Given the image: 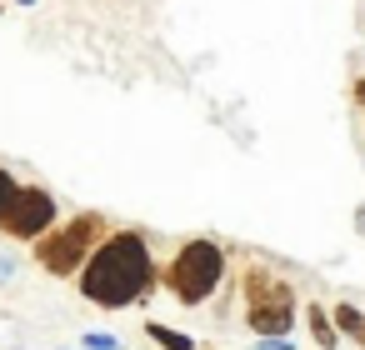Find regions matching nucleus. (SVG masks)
Masks as SVG:
<instances>
[{"label":"nucleus","mask_w":365,"mask_h":350,"mask_svg":"<svg viewBox=\"0 0 365 350\" xmlns=\"http://www.w3.org/2000/svg\"><path fill=\"white\" fill-rule=\"evenodd\" d=\"M155 275L160 270H155L150 240L140 230H106V240L96 245V255L86 260V270L76 280L96 310H125V305L150 295Z\"/></svg>","instance_id":"f257e3e1"},{"label":"nucleus","mask_w":365,"mask_h":350,"mask_svg":"<svg viewBox=\"0 0 365 350\" xmlns=\"http://www.w3.org/2000/svg\"><path fill=\"white\" fill-rule=\"evenodd\" d=\"M240 285H245V325H250L255 340L295 330V285L280 270H270L265 260H255V265H245Z\"/></svg>","instance_id":"f03ea898"},{"label":"nucleus","mask_w":365,"mask_h":350,"mask_svg":"<svg viewBox=\"0 0 365 350\" xmlns=\"http://www.w3.org/2000/svg\"><path fill=\"white\" fill-rule=\"evenodd\" d=\"M106 215H96V210H81V215H71V220H56L41 240H36V265L41 270H51V275H81L86 270V260L96 255V245L106 240Z\"/></svg>","instance_id":"7ed1b4c3"},{"label":"nucleus","mask_w":365,"mask_h":350,"mask_svg":"<svg viewBox=\"0 0 365 350\" xmlns=\"http://www.w3.org/2000/svg\"><path fill=\"white\" fill-rule=\"evenodd\" d=\"M225 285V245L220 240H205V235H195V240H185L180 250H175V260L165 265V290L180 300V305H205L215 290Z\"/></svg>","instance_id":"20e7f679"},{"label":"nucleus","mask_w":365,"mask_h":350,"mask_svg":"<svg viewBox=\"0 0 365 350\" xmlns=\"http://www.w3.org/2000/svg\"><path fill=\"white\" fill-rule=\"evenodd\" d=\"M56 220H61L56 195L46 185H21L16 200L6 205V215H0V235H11V240H41Z\"/></svg>","instance_id":"39448f33"},{"label":"nucleus","mask_w":365,"mask_h":350,"mask_svg":"<svg viewBox=\"0 0 365 350\" xmlns=\"http://www.w3.org/2000/svg\"><path fill=\"white\" fill-rule=\"evenodd\" d=\"M305 325H310V340H315L320 350H335V345H340V330H335V320H330L325 305H305Z\"/></svg>","instance_id":"423d86ee"},{"label":"nucleus","mask_w":365,"mask_h":350,"mask_svg":"<svg viewBox=\"0 0 365 350\" xmlns=\"http://www.w3.org/2000/svg\"><path fill=\"white\" fill-rule=\"evenodd\" d=\"M330 320H335V330H340L345 340H365V310H360V305L340 300V305L330 310Z\"/></svg>","instance_id":"0eeeda50"},{"label":"nucleus","mask_w":365,"mask_h":350,"mask_svg":"<svg viewBox=\"0 0 365 350\" xmlns=\"http://www.w3.org/2000/svg\"><path fill=\"white\" fill-rule=\"evenodd\" d=\"M145 335H150L160 350H195V340H190V335H180V330H170V325H160V320H150V325H145Z\"/></svg>","instance_id":"6e6552de"},{"label":"nucleus","mask_w":365,"mask_h":350,"mask_svg":"<svg viewBox=\"0 0 365 350\" xmlns=\"http://www.w3.org/2000/svg\"><path fill=\"white\" fill-rule=\"evenodd\" d=\"M16 190H21V180H16V170H11V165H0V215H6V205L16 200Z\"/></svg>","instance_id":"1a4fd4ad"},{"label":"nucleus","mask_w":365,"mask_h":350,"mask_svg":"<svg viewBox=\"0 0 365 350\" xmlns=\"http://www.w3.org/2000/svg\"><path fill=\"white\" fill-rule=\"evenodd\" d=\"M81 350H120V340H115V335H106V330H91V335L81 340Z\"/></svg>","instance_id":"9d476101"},{"label":"nucleus","mask_w":365,"mask_h":350,"mask_svg":"<svg viewBox=\"0 0 365 350\" xmlns=\"http://www.w3.org/2000/svg\"><path fill=\"white\" fill-rule=\"evenodd\" d=\"M250 350H295V340H290V335H265V340H255Z\"/></svg>","instance_id":"9b49d317"},{"label":"nucleus","mask_w":365,"mask_h":350,"mask_svg":"<svg viewBox=\"0 0 365 350\" xmlns=\"http://www.w3.org/2000/svg\"><path fill=\"white\" fill-rule=\"evenodd\" d=\"M11 275H16V260H11V255H0V280H11Z\"/></svg>","instance_id":"f8f14e48"},{"label":"nucleus","mask_w":365,"mask_h":350,"mask_svg":"<svg viewBox=\"0 0 365 350\" xmlns=\"http://www.w3.org/2000/svg\"><path fill=\"white\" fill-rule=\"evenodd\" d=\"M350 96H355V105H365V76L355 81V91H350Z\"/></svg>","instance_id":"ddd939ff"},{"label":"nucleus","mask_w":365,"mask_h":350,"mask_svg":"<svg viewBox=\"0 0 365 350\" xmlns=\"http://www.w3.org/2000/svg\"><path fill=\"white\" fill-rule=\"evenodd\" d=\"M355 230H360V235H365V205H360V210H355Z\"/></svg>","instance_id":"4468645a"},{"label":"nucleus","mask_w":365,"mask_h":350,"mask_svg":"<svg viewBox=\"0 0 365 350\" xmlns=\"http://www.w3.org/2000/svg\"><path fill=\"white\" fill-rule=\"evenodd\" d=\"M16 6H36V0H16Z\"/></svg>","instance_id":"2eb2a0df"},{"label":"nucleus","mask_w":365,"mask_h":350,"mask_svg":"<svg viewBox=\"0 0 365 350\" xmlns=\"http://www.w3.org/2000/svg\"><path fill=\"white\" fill-rule=\"evenodd\" d=\"M360 345H365V340H360Z\"/></svg>","instance_id":"dca6fc26"}]
</instances>
